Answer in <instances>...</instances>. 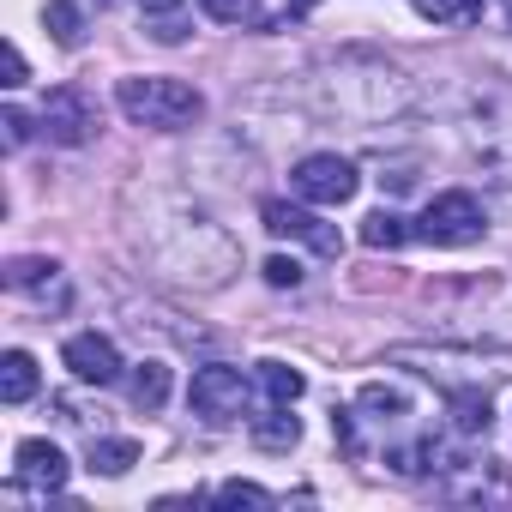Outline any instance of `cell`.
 <instances>
[{
  "label": "cell",
  "mask_w": 512,
  "mask_h": 512,
  "mask_svg": "<svg viewBox=\"0 0 512 512\" xmlns=\"http://www.w3.org/2000/svg\"><path fill=\"white\" fill-rule=\"evenodd\" d=\"M115 103L133 127H151V133H181L205 115V97L187 79H121Z\"/></svg>",
  "instance_id": "6da1fadb"
},
{
  "label": "cell",
  "mask_w": 512,
  "mask_h": 512,
  "mask_svg": "<svg viewBox=\"0 0 512 512\" xmlns=\"http://www.w3.org/2000/svg\"><path fill=\"white\" fill-rule=\"evenodd\" d=\"M482 229H488V217H482L476 193H434L416 217V235L434 247H470V241H482Z\"/></svg>",
  "instance_id": "7a4b0ae2"
},
{
  "label": "cell",
  "mask_w": 512,
  "mask_h": 512,
  "mask_svg": "<svg viewBox=\"0 0 512 512\" xmlns=\"http://www.w3.org/2000/svg\"><path fill=\"white\" fill-rule=\"evenodd\" d=\"M290 187H296L302 199H314V205H350L356 187H362V175H356L350 157H338V151H314V157H302V163L290 169Z\"/></svg>",
  "instance_id": "3957f363"
},
{
  "label": "cell",
  "mask_w": 512,
  "mask_h": 512,
  "mask_svg": "<svg viewBox=\"0 0 512 512\" xmlns=\"http://www.w3.org/2000/svg\"><path fill=\"white\" fill-rule=\"evenodd\" d=\"M187 404H193V416H205V422H235V416H247V380H241V368H223V362L199 368L193 386H187Z\"/></svg>",
  "instance_id": "277c9868"
},
{
  "label": "cell",
  "mask_w": 512,
  "mask_h": 512,
  "mask_svg": "<svg viewBox=\"0 0 512 512\" xmlns=\"http://www.w3.org/2000/svg\"><path fill=\"white\" fill-rule=\"evenodd\" d=\"M260 217H266L272 235H296V241H308L320 260H338V253H344V235H338L326 217H314V211H302V205H290V199H266Z\"/></svg>",
  "instance_id": "5b68a950"
},
{
  "label": "cell",
  "mask_w": 512,
  "mask_h": 512,
  "mask_svg": "<svg viewBox=\"0 0 512 512\" xmlns=\"http://www.w3.org/2000/svg\"><path fill=\"white\" fill-rule=\"evenodd\" d=\"M91 127H97V109L85 103V91H79V85H55L49 103H43V133H49L55 145H85Z\"/></svg>",
  "instance_id": "8992f818"
},
{
  "label": "cell",
  "mask_w": 512,
  "mask_h": 512,
  "mask_svg": "<svg viewBox=\"0 0 512 512\" xmlns=\"http://www.w3.org/2000/svg\"><path fill=\"white\" fill-rule=\"evenodd\" d=\"M61 362H67L73 380H85V386H115V380H121V350H115L103 332H73V338L61 344Z\"/></svg>",
  "instance_id": "52a82bcc"
},
{
  "label": "cell",
  "mask_w": 512,
  "mask_h": 512,
  "mask_svg": "<svg viewBox=\"0 0 512 512\" xmlns=\"http://www.w3.org/2000/svg\"><path fill=\"white\" fill-rule=\"evenodd\" d=\"M13 488H37V494H61L67 488V458L49 440H19L13 452Z\"/></svg>",
  "instance_id": "ba28073f"
},
{
  "label": "cell",
  "mask_w": 512,
  "mask_h": 512,
  "mask_svg": "<svg viewBox=\"0 0 512 512\" xmlns=\"http://www.w3.org/2000/svg\"><path fill=\"white\" fill-rule=\"evenodd\" d=\"M446 410H452L458 434H488V422H494V404L482 386H446Z\"/></svg>",
  "instance_id": "9c48e42d"
},
{
  "label": "cell",
  "mask_w": 512,
  "mask_h": 512,
  "mask_svg": "<svg viewBox=\"0 0 512 512\" xmlns=\"http://www.w3.org/2000/svg\"><path fill=\"white\" fill-rule=\"evenodd\" d=\"M302 440V422L290 416V404H272V416H253V446L260 452H290Z\"/></svg>",
  "instance_id": "30bf717a"
},
{
  "label": "cell",
  "mask_w": 512,
  "mask_h": 512,
  "mask_svg": "<svg viewBox=\"0 0 512 512\" xmlns=\"http://www.w3.org/2000/svg\"><path fill=\"white\" fill-rule=\"evenodd\" d=\"M37 392V362L25 356V350H7V356H0V398H7V404H25Z\"/></svg>",
  "instance_id": "8fae6325"
},
{
  "label": "cell",
  "mask_w": 512,
  "mask_h": 512,
  "mask_svg": "<svg viewBox=\"0 0 512 512\" xmlns=\"http://www.w3.org/2000/svg\"><path fill=\"white\" fill-rule=\"evenodd\" d=\"M127 392H133V404H139L145 416L163 410V398H169V368H163V362H139L133 380H127Z\"/></svg>",
  "instance_id": "7c38bea8"
},
{
  "label": "cell",
  "mask_w": 512,
  "mask_h": 512,
  "mask_svg": "<svg viewBox=\"0 0 512 512\" xmlns=\"http://www.w3.org/2000/svg\"><path fill=\"white\" fill-rule=\"evenodd\" d=\"M85 464H91L97 476H127V470L139 464V440H91Z\"/></svg>",
  "instance_id": "4fadbf2b"
},
{
  "label": "cell",
  "mask_w": 512,
  "mask_h": 512,
  "mask_svg": "<svg viewBox=\"0 0 512 512\" xmlns=\"http://www.w3.org/2000/svg\"><path fill=\"white\" fill-rule=\"evenodd\" d=\"M43 25H49V37H55L61 49H79V43H85V13L73 7V0H49V7H43Z\"/></svg>",
  "instance_id": "5bb4252c"
},
{
  "label": "cell",
  "mask_w": 512,
  "mask_h": 512,
  "mask_svg": "<svg viewBox=\"0 0 512 512\" xmlns=\"http://www.w3.org/2000/svg\"><path fill=\"white\" fill-rule=\"evenodd\" d=\"M404 241H410V223L398 211H368L362 217V247L380 253V247H404Z\"/></svg>",
  "instance_id": "9a60e30c"
},
{
  "label": "cell",
  "mask_w": 512,
  "mask_h": 512,
  "mask_svg": "<svg viewBox=\"0 0 512 512\" xmlns=\"http://www.w3.org/2000/svg\"><path fill=\"white\" fill-rule=\"evenodd\" d=\"M260 386H266V398H272V404H296V398L308 392L302 368H290V362H260Z\"/></svg>",
  "instance_id": "2e32d148"
},
{
  "label": "cell",
  "mask_w": 512,
  "mask_h": 512,
  "mask_svg": "<svg viewBox=\"0 0 512 512\" xmlns=\"http://www.w3.org/2000/svg\"><path fill=\"white\" fill-rule=\"evenodd\" d=\"M488 0H416V13L428 25H476Z\"/></svg>",
  "instance_id": "e0dca14e"
},
{
  "label": "cell",
  "mask_w": 512,
  "mask_h": 512,
  "mask_svg": "<svg viewBox=\"0 0 512 512\" xmlns=\"http://www.w3.org/2000/svg\"><path fill=\"white\" fill-rule=\"evenodd\" d=\"M49 284H61V266L55 260H13L7 266V290H49Z\"/></svg>",
  "instance_id": "ac0fdd59"
},
{
  "label": "cell",
  "mask_w": 512,
  "mask_h": 512,
  "mask_svg": "<svg viewBox=\"0 0 512 512\" xmlns=\"http://www.w3.org/2000/svg\"><path fill=\"white\" fill-rule=\"evenodd\" d=\"M205 13L217 25H253L260 19V0H205Z\"/></svg>",
  "instance_id": "d6986e66"
},
{
  "label": "cell",
  "mask_w": 512,
  "mask_h": 512,
  "mask_svg": "<svg viewBox=\"0 0 512 512\" xmlns=\"http://www.w3.org/2000/svg\"><path fill=\"white\" fill-rule=\"evenodd\" d=\"M356 404H362V410H374V416H386V410H392V416H404V410H410L398 386H362V398H356Z\"/></svg>",
  "instance_id": "ffe728a7"
},
{
  "label": "cell",
  "mask_w": 512,
  "mask_h": 512,
  "mask_svg": "<svg viewBox=\"0 0 512 512\" xmlns=\"http://www.w3.org/2000/svg\"><path fill=\"white\" fill-rule=\"evenodd\" d=\"M217 500H223V506H272V494H266V488H253V482H223Z\"/></svg>",
  "instance_id": "44dd1931"
},
{
  "label": "cell",
  "mask_w": 512,
  "mask_h": 512,
  "mask_svg": "<svg viewBox=\"0 0 512 512\" xmlns=\"http://www.w3.org/2000/svg\"><path fill=\"white\" fill-rule=\"evenodd\" d=\"M266 284H272V290H296V284H302V266L284 260V253H272V260H266Z\"/></svg>",
  "instance_id": "7402d4cb"
},
{
  "label": "cell",
  "mask_w": 512,
  "mask_h": 512,
  "mask_svg": "<svg viewBox=\"0 0 512 512\" xmlns=\"http://www.w3.org/2000/svg\"><path fill=\"white\" fill-rule=\"evenodd\" d=\"M0 127H7V145H13V151L31 139V115H25V109H7V115H0Z\"/></svg>",
  "instance_id": "603a6c76"
},
{
  "label": "cell",
  "mask_w": 512,
  "mask_h": 512,
  "mask_svg": "<svg viewBox=\"0 0 512 512\" xmlns=\"http://www.w3.org/2000/svg\"><path fill=\"white\" fill-rule=\"evenodd\" d=\"M0 85H25V55H19V43H7V79H0Z\"/></svg>",
  "instance_id": "cb8c5ba5"
},
{
  "label": "cell",
  "mask_w": 512,
  "mask_h": 512,
  "mask_svg": "<svg viewBox=\"0 0 512 512\" xmlns=\"http://www.w3.org/2000/svg\"><path fill=\"white\" fill-rule=\"evenodd\" d=\"M314 7H320V0H284V13H290V19H308Z\"/></svg>",
  "instance_id": "d4e9b609"
},
{
  "label": "cell",
  "mask_w": 512,
  "mask_h": 512,
  "mask_svg": "<svg viewBox=\"0 0 512 512\" xmlns=\"http://www.w3.org/2000/svg\"><path fill=\"white\" fill-rule=\"evenodd\" d=\"M145 13H169V7H181V0H139Z\"/></svg>",
  "instance_id": "484cf974"
}]
</instances>
